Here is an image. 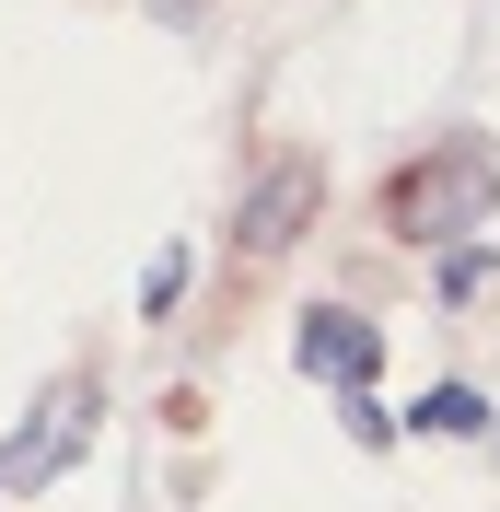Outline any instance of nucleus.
Masks as SVG:
<instances>
[{"mask_svg":"<svg viewBox=\"0 0 500 512\" xmlns=\"http://www.w3.org/2000/svg\"><path fill=\"white\" fill-rule=\"evenodd\" d=\"M477 222H500V152H489V128L431 140V152L384 187V233H396V245H466Z\"/></svg>","mask_w":500,"mask_h":512,"instance_id":"nucleus-1","label":"nucleus"},{"mask_svg":"<svg viewBox=\"0 0 500 512\" xmlns=\"http://www.w3.org/2000/svg\"><path fill=\"white\" fill-rule=\"evenodd\" d=\"M82 443H94V384L70 373V384H47V396H35V419L0 443V489H12V501H35L47 478H70V466H82Z\"/></svg>","mask_w":500,"mask_h":512,"instance_id":"nucleus-2","label":"nucleus"},{"mask_svg":"<svg viewBox=\"0 0 500 512\" xmlns=\"http://www.w3.org/2000/svg\"><path fill=\"white\" fill-rule=\"evenodd\" d=\"M314 210H326V163H314V152H268L256 187H245V210H233V245H245V256H291Z\"/></svg>","mask_w":500,"mask_h":512,"instance_id":"nucleus-3","label":"nucleus"},{"mask_svg":"<svg viewBox=\"0 0 500 512\" xmlns=\"http://www.w3.org/2000/svg\"><path fill=\"white\" fill-rule=\"evenodd\" d=\"M291 361H303L314 384H338V396H373V373H384V326L349 315V303H314V315L291 326Z\"/></svg>","mask_w":500,"mask_h":512,"instance_id":"nucleus-4","label":"nucleus"},{"mask_svg":"<svg viewBox=\"0 0 500 512\" xmlns=\"http://www.w3.org/2000/svg\"><path fill=\"white\" fill-rule=\"evenodd\" d=\"M407 431H431V443H477V431H489V396H477V384H431V396L407 408Z\"/></svg>","mask_w":500,"mask_h":512,"instance_id":"nucleus-5","label":"nucleus"},{"mask_svg":"<svg viewBox=\"0 0 500 512\" xmlns=\"http://www.w3.org/2000/svg\"><path fill=\"white\" fill-rule=\"evenodd\" d=\"M175 303H187V245H163V256H152V280H140V326H163Z\"/></svg>","mask_w":500,"mask_h":512,"instance_id":"nucleus-6","label":"nucleus"},{"mask_svg":"<svg viewBox=\"0 0 500 512\" xmlns=\"http://www.w3.org/2000/svg\"><path fill=\"white\" fill-rule=\"evenodd\" d=\"M489 280H500V256H489V245H454V256H442V303H477Z\"/></svg>","mask_w":500,"mask_h":512,"instance_id":"nucleus-7","label":"nucleus"},{"mask_svg":"<svg viewBox=\"0 0 500 512\" xmlns=\"http://www.w3.org/2000/svg\"><path fill=\"white\" fill-rule=\"evenodd\" d=\"M349 443L384 454V443H396V408H384V396H349Z\"/></svg>","mask_w":500,"mask_h":512,"instance_id":"nucleus-8","label":"nucleus"},{"mask_svg":"<svg viewBox=\"0 0 500 512\" xmlns=\"http://www.w3.org/2000/svg\"><path fill=\"white\" fill-rule=\"evenodd\" d=\"M152 12H175V24H187V12H198V0H152Z\"/></svg>","mask_w":500,"mask_h":512,"instance_id":"nucleus-9","label":"nucleus"},{"mask_svg":"<svg viewBox=\"0 0 500 512\" xmlns=\"http://www.w3.org/2000/svg\"><path fill=\"white\" fill-rule=\"evenodd\" d=\"M489 443H500V431H489Z\"/></svg>","mask_w":500,"mask_h":512,"instance_id":"nucleus-10","label":"nucleus"}]
</instances>
